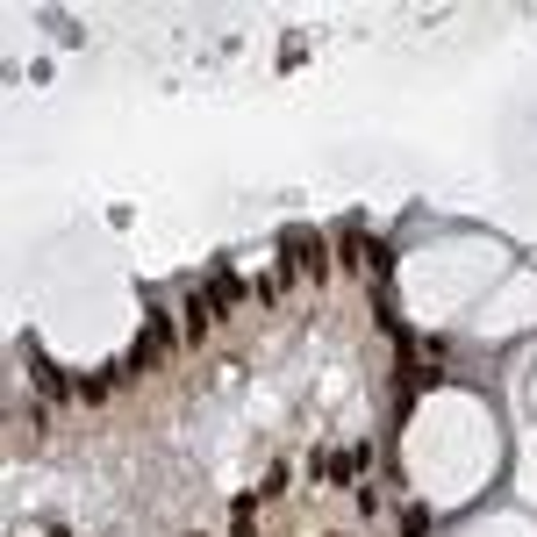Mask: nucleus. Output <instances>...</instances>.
Instances as JSON below:
<instances>
[{"label":"nucleus","instance_id":"obj_6","mask_svg":"<svg viewBox=\"0 0 537 537\" xmlns=\"http://www.w3.org/2000/svg\"><path fill=\"white\" fill-rule=\"evenodd\" d=\"M401 537H430V508H401Z\"/></svg>","mask_w":537,"mask_h":537},{"label":"nucleus","instance_id":"obj_5","mask_svg":"<svg viewBox=\"0 0 537 537\" xmlns=\"http://www.w3.org/2000/svg\"><path fill=\"white\" fill-rule=\"evenodd\" d=\"M229 530H236V537H251V530H258V508H251V501H236V508H229Z\"/></svg>","mask_w":537,"mask_h":537},{"label":"nucleus","instance_id":"obj_2","mask_svg":"<svg viewBox=\"0 0 537 537\" xmlns=\"http://www.w3.org/2000/svg\"><path fill=\"white\" fill-rule=\"evenodd\" d=\"M280 244H287V258H302V265H309V273H316V280L330 273V258H323V236H309V229H287Z\"/></svg>","mask_w":537,"mask_h":537},{"label":"nucleus","instance_id":"obj_1","mask_svg":"<svg viewBox=\"0 0 537 537\" xmlns=\"http://www.w3.org/2000/svg\"><path fill=\"white\" fill-rule=\"evenodd\" d=\"M208 309H215V316H229V309H244V280L229 273V265H215V273H208Z\"/></svg>","mask_w":537,"mask_h":537},{"label":"nucleus","instance_id":"obj_4","mask_svg":"<svg viewBox=\"0 0 537 537\" xmlns=\"http://www.w3.org/2000/svg\"><path fill=\"white\" fill-rule=\"evenodd\" d=\"M144 337H151V344H158V351H165V359H172V344H179V337H172V323H165V316H158V309H151V316H144Z\"/></svg>","mask_w":537,"mask_h":537},{"label":"nucleus","instance_id":"obj_3","mask_svg":"<svg viewBox=\"0 0 537 537\" xmlns=\"http://www.w3.org/2000/svg\"><path fill=\"white\" fill-rule=\"evenodd\" d=\"M29 373H37V387H44V394H72V387H65V373H58L51 359H37V351H29Z\"/></svg>","mask_w":537,"mask_h":537}]
</instances>
